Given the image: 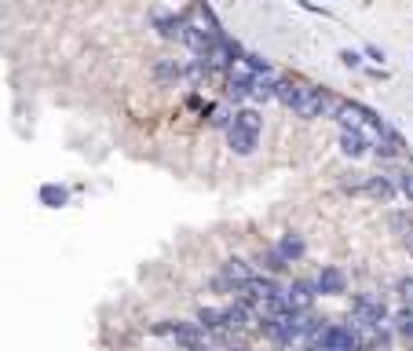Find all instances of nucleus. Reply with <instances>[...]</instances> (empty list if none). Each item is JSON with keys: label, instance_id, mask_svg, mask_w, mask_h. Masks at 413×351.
<instances>
[{"label": "nucleus", "instance_id": "1", "mask_svg": "<svg viewBox=\"0 0 413 351\" xmlns=\"http://www.w3.org/2000/svg\"><path fill=\"white\" fill-rule=\"evenodd\" d=\"M223 84H227V99L241 102V99H253L256 84H260V77L245 66V62H235V66H230V73L223 77Z\"/></svg>", "mask_w": 413, "mask_h": 351}, {"label": "nucleus", "instance_id": "2", "mask_svg": "<svg viewBox=\"0 0 413 351\" xmlns=\"http://www.w3.org/2000/svg\"><path fill=\"white\" fill-rule=\"evenodd\" d=\"M322 351H358V333L351 330V322H329L326 326V333L315 341Z\"/></svg>", "mask_w": 413, "mask_h": 351}, {"label": "nucleus", "instance_id": "3", "mask_svg": "<svg viewBox=\"0 0 413 351\" xmlns=\"http://www.w3.org/2000/svg\"><path fill=\"white\" fill-rule=\"evenodd\" d=\"M366 117H369V107L351 102V99H344L340 110H337V121H340L344 132H366Z\"/></svg>", "mask_w": 413, "mask_h": 351}, {"label": "nucleus", "instance_id": "4", "mask_svg": "<svg viewBox=\"0 0 413 351\" xmlns=\"http://www.w3.org/2000/svg\"><path fill=\"white\" fill-rule=\"evenodd\" d=\"M315 300H318V282L315 278H296L289 285V307L293 311H311Z\"/></svg>", "mask_w": 413, "mask_h": 351}, {"label": "nucleus", "instance_id": "5", "mask_svg": "<svg viewBox=\"0 0 413 351\" xmlns=\"http://www.w3.org/2000/svg\"><path fill=\"white\" fill-rule=\"evenodd\" d=\"M187 15H176V11H158L154 15V30H158L165 41H183V33H187Z\"/></svg>", "mask_w": 413, "mask_h": 351}, {"label": "nucleus", "instance_id": "6", "mask_svg": "<svg viewBox=\"0 0 413 351\" xmlns=\"http://www.w3.org/2000/svg\"><path fill=\"white\" fill-rule=\"evenodd\" d=\"M227 147L245 158V154H253L256 147H260V132H253V128H245V125L235 121V125L227 128Z\"/></svg>", "mask_w": 413, "mask_h": 351}, {"label": "nucleus", "instance_id": "7", "mask_svg": "<svg viewBox=\"0 0 413 351\" xmlns=\"http://www.w3.org/2000/svg\"><path fill=\"white\" fill-rule=\"evenodd\" d=\"M205 333L201 330V322H187V318H176V333H172V341L183 348V351H194V348H201L205 344Z\"/></svg>", "mask_w": 413, "mask_h": 351}, {"label": "nucleus", "instance_id": "8", "mask_svg": "<svg viewBox=\"0 0 413 351\" xmlns=\"http://www.w3.org/2000/svg\"><path fill=\"white\" fill-rule=\"evenodd\" d=\"M337 147H340L344 158L358 161V158H366V154H373V136H366V132H340Z\"/></svg>", "mask_w": 413, "mask_h": 351}, {"label": "nucleus", "instance_id": "9", "mask_svg": "<svg viewBox=\"0 0 413 351\" xmlns=\"http://www.w3.org/2000/svg\"><path fill=\"white\" fill-rule=\"evenodd\" d=\"M315 282H318V296H340L347 289V275L340 267H322Z\"/></svg>", "mask_w": 413, "mask_h": 351}, {"label": "nucleus", "instance_id": "10", "mask_svg": "<svg viewBox=\"0 0 413 351\" xmlns=\"http://www.w3.org/2000/svg\"><path fill=\"white\" fill-rule=\"evenodd\" d=\"M198 322H201V330L212 333V336H227V333H230L227 311H223V307H201V311H198Z\"/></svg>", "mask_w": 413, "mask_h": 351}, {"label": "nucleus", "instance_id": "11", "mask_svg": "<svg viewBox=\"0 0 413 351\" xmlns=\"http://www.w3.org/2000/svg\"><path fill=\"white\" fill-rule=\"evenodd\" d=\"M223 311H227V326H230V333L249 330L253 322H260V318H256V311H253L249 304H245V300H235V304H230V307H223Z\"/></svg>", "mask_w": 413, "mask_h": 351}, {"label": "nucleus", "instance_id": "12", "mask_svg": "<svg viewBox=\"0 0 413 351\" xmlns=\"http://www.w3.org/2000/svg\"><path fill=\"white\" fill-rule=\"evenodd\" d=\"M362 190L369 194V198H380V201H388V198H395V190H398V179H395V176H366V179H362Z\"/></svg>", "mask_w": 413, "mask_h": 351}, {"label": "nucleus", "instance_id": "13", "mask_svg": "<svg viewBox=\"0 0 413 351\" xmlns=\"http://www.w3.org/2000/svg\"><path fill=\"white\" fill-rule=\"evenodd\" d=\"M223 275H227L230 282H235V285H238V293H241V285L256 275V267L249 264V260H241V256H230L227 264H223Z\"/></svg>", "mask_w": 413, "mask_h": 351}, {"label": "nucleus", "instance_id": "14", "mask_svg": "<svg viewBox=\"0 0 413 351\" xmlns=\"http://www.w3.org/2000/svg\"><path fill=\"white\" fill-rule=\"evenodd\" d=\"M300 92H304V81H296V77H278V102L282 107H296V99H300Z\"/></svg>", "mask_w": 413, "mask_h": 351}, {"label": "nucleus", "instance_id": "15", "mask_svg": "<svg viewBox=\"0 0 413 351\" xmlns=\"http://www.w3.org/2000/svg\"><path fill=\"white\" fill-rule=\"evenodd\" d=\"M278 253L286 256L289 264H296V260H304L307 245H304V238H300V234H282V238H278Z\"/></svg>", "mask_w": 413, "mask_h": 351}, {"label": "nucleus", "instance_id": "16", "mask_svg": "<svg viewBox=\"0 0 413 351\" xmlns=\"http://www.w3.org/2000/svg\"><path fill=\"white\" fill-rule=\"evenodd\" d=\"M154 77H158L161 84H176L179 77H183V66H176L172 59H158L154 62Z\"/></svg>", "mask_w": 413, "mask_h": 351}, {"label": "nucleus", "instance_id": "17", "mask_svg": "<svg viewBox=\"0 0 413 351\" xmlns=\"http://www.w3.org/2000/svg\"><path fill=\"white\" fill-rule=\"evenodd\" d=\"M260 267H264V275H282V271L289 267V260L282 256V253H278V245H275V249H267V253L260 256Z\"/></svg>", "mask_w": 413, "mask_h": 351}, {"label": "nucleus", "instance_id": "18", "mask_svg": "<svg viewBox=\"0 0 413 351\" xmlns=\"http://www.w3.org/2000/svg\"><path fill=\"white\" fill-rule=\"evenodd\" d=\"M205 121H209L212 128H223V132H227V128L235 125V114H230L223 102H219V107H205Z\"/></svg>", "mask_w": 413, "mask_h": 351}, {"label": "nucleus", "instance_id": "19", "mask_svg": "<svg viewBox=\"0 0 413 351\" xmlns=\"http://www.w3.org/2000/svg\"><path fill=\"white\" fill-rule=\"evenodd\" d=\"M373 154H377V158H384V161H392V158H398V154H403V143H398V136H395V139H373Z\"/></svg>", "mask_w": 413, "mask_h": 351}, {"label": "nucleus", "instance_id": "20", "mask_svg": "<svg viewBox=\"0 0 413 351\" xmlns=\"http://www.w3.org/2000/svg\"><path fill=\"white\" fill-rule=\"evenodd\" d=\"M41 201L48 209H62V205H66V187H55V183L41 187Z\"/></svg>", "mask_w": 413, "mask_h": 351}, {"label": "nucleus", "instance_id": "21", "mask_svg": "<svg viewBox=\"0 0 413 351\" xmlns=\"http://www.w3.org/2000/svg\"><path fill=\"white\" fill-rule=\"evenodd\" d=\"M275 96H278V77H260V84H256L253 99H256V102H270Z\"/></svg>", "mask_w": 413, "mask_h": 351}, {"label": "nucleus", "instance_id": "22", "mask_svg": "<svg viewBox=\"0 0 413 351\" xmlns=\"http://www.w3.org/2000/svg\"><path fill=\"white\" fill-rule=\"evenodd\" d=\"M395 333L403 336V341L413 344V307H403V311H398V318H395Z\"/></svg>", "mask_w": 413, "mask_h": 351}, {"label": "nucleus", "instance_id": "23", "mask_svg": "<svg viewBox=\"0 0 413 351\" xmlns=\"http://www.w3.org/2000/svg\"><path fill=\"white\" fill-rule=\"evenodd\" d=\"M205 73H209V70H205V62L198 59V55H190L187 62H183V81H190V84H198L201 81V77Z\"/></svg>", "mask_w": 413, "mask_h": 351}, {"label": "nucleus", "instance_id": "24", "mask_svg": "<svg viewBox=\"0 0 413 351\" xmlns=\"http://www.w3.org/2000/svg\"><path fill=\"white\" fill-rule=\"evenodd\" d=\"M235 121H238V125H245V128H253V132H260V128H264L260 110H249V107H241V110L235 114Z\"/></svg>", "mask_w": 413, "mask_h": 351}, {"label": "nucleus", "instance_id": "25", "mask_svg": "<svg viewBox=\"0 0 413 351\" xmlns=\"http://www.w3.org/2000/svg\"><path fill=\"white\" fill-rule=\"evenodd\" d=\"M241 62H245V66H249L256 77H267V73H270V62H267L264 55H256V51H245V59H241Z\"/></svg>", "mask_w": 413, "mask_h": 351}, {"label": "nucleus", "instance_id": "26", "mask_svg": "<svg viewBox=\"0 0 413 351\" xmlns=\"http://www.w3.org/2000/svg\"><path fill=\"white\" fill-rule=\"evenodd\" d=\"M395 293H398V300H403V307H413V275H406V278H398V285H395Z\"/></svg>", "mask_w": 413, "mask_h": 351}, {"label": "nucleus", "instance_id": "27", "mask_svg": "<svg viewBox=\"0 0 413 351\" xmlns=\"http://www.w3.org/2000/svg\"><path fill=\"white\" fill-rule=\"evenodd\" d=\"M337 59L344 62L347 70H358V66H362V55H358V51H351V48H340V55H337Z\"/></svg>", "mask_w": 413, "mask_h": 351}, {"label": "nucleus", "instance_id": "28", "mask_svg": "<svg viewBox=\"0 0 413 351\" xmlns=\"http://www.w3.org/2000/svg\"><path fill=\"white\" fill-rule=\"evenodd\" d=\"M212 293H238V285L230 282V278L223 275V271H219V275L212 278Z\"/></svg>", "mask_w": 413, "mask_h": 351}, {"label": "nucleus", "instance_id": "29", "mask_svg": "<svg viewBox=\"0 0 413 351\" xmlns=\"http://www.w3.org/2000/svg\"><path fill=\"white\" fill-rule=\"evenodd\" d=\"M398 190H403V194H406V198L413 201V168H406V172H403V176H398Z\"/></svg>", "mask_w": 413, "mask_h": 351}, {"label": "nucleus", "instance_id": "30", "mask_svg": "<svg viewBox=\"0 0 413 351\" xmlns=\"http://www.w3.org/2000/svg\"><path fill=\"white\" fill-rule=\"evenodd\" d=\"M150 330L158 333V336H172V333H176V318H169V322H154Z\"/></svg>", "mask_w": 413, "mask_h": 351}, {"label": "nucleus", "instance_id": "31", "mask_svg": "<svg viewBox=\"0 0 413 351\" xmlns=\"http://www.w3.org/2000/svg\"><path fill=\"white\" fill-rule=\"evenodd\" d=\"M366 59H369V62H384V51H380L377 44H366Z\"/></svg>", "mask_w": 413, "mask_h": 351}, {"label": "nucleus", "instance_id": "32", "mask_svg": "<svg viewBox=\"0 0 413 351\" xmlns=\"http://www.w3.org/2000/svg\"><path fill=\"white\" fill-rule=\"evenodd\" d=\"M304 351H322L318 344H304Z\"/></svg>", "mask_w": 413, "mask_h": 351}]
</instances>
